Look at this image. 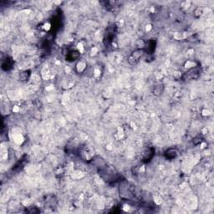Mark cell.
I'll use <instances>...</instances> for the list:
<instances>
[{"label": "cell", "mask_w": 214, "mask_h": 214, "mask_svg": "<svg viewBox=\"0 0 214 214\" xmlns=\"http://www.w3.org/2000/svg\"><path fill=\"white\" fill-rule=\"evenodd\" d=\"M80 153L81 155L82 158L86 159V160H90V159L95 156L94 150L91 149L90 147H88V146H86V147L80 149Z\"/></svg>", "instance_id": "1"}, {"label": "cell", "mask_w": 214, "mask_h": 214, "mask_svg": "<svg viewBox=\"0 0 214 214\" xmlns=\"http://www.w3.org/2000/svg\"><path fill=\"white\" fill-rule=\"evenodd\" d=\"M199 69H198L197 68H193L191 69H189V71L187 73V75H186V76L187 77H188V79H196L199 76Z\"/></svg>", "instance_id": "2"}, {"label": "cell", "mask_w": 214, "mask_h": 214, "mask_svg": "<svg viewBox=\"0 0 214 214\" xmlns=\"http://www.w3.org/2000/svg\"><path fill=\"white\" fill-rule=\"evenodd\" d=\"M165 156L168 159H173L178 156V151H177V150L173 149V148H171V149H168L167 151H166Z\"/></svg>", "instance_id": "3"}, {"label": "cell", "mask_w": 214, "mask_h": 214, "mask_svg": "<svg viewBox=\"0 0 214 214\" xmlns=\"http://www.w3.org/2000/svg\"><path fill=\"white\" fill-rule=\"evenodd\" d=\"M80 52L76 51V50L75 51H71L67 54V59L69 60V61H75L80 57Z\"/></svg>", "instance_id": "4"}, {"label": "cell", "mask_w": 214, "mask_h": 214, "mask_svg": "<svg viewBox=\"0 0 214 214\" xmlns=\"http://www.w3.org/2000/svg\"><path fill=\"white\" fill-rule=\"evenodd\" d=\"M153 149H151V148H149L148 147L147 149L144 150L143 152V158L145 159V160L147 161V160H150V158H151L152 156H153Z\"/></svg>", "instance_id": "5"}, {"label": "cell", "mask_w": 214, "mask_h": 214, "mask_svg": "<svg viewBox=\"0 0 214 214\" xmlns=\"http://www.w3.org/2000/svg\"><path fill=\"white\" fill-rule=\"evenodd\" d=\"M143 54H144V50H143L142 49H139L135 50V51L132 53L131 56H132V57L134 58L136 61H138L139 59L143 55Z\"/></svg>", "instance_id": "6"}, {"label": "cell", "mask_w": 214, "mask_h": 214, "mask_svg": "<svg viewBox=\"0 0 214 214\" xmlns=\"http://www.w3.org/2000/svg\"><path fill=\"white\" fill-rule=\"evenodd\" d=\"M76 68H77L78 72H83L86 68V64L85 62H83V61H80V62L78 63Z\"/></svg>", "instance_id": "7"}, {"label": "cell", "mask_w": 214, "mask_h": 214, "mask_svg": "<svg viewBox=\"0 0 214 214\" xmlns=\"http://www.w3.org/2000/svg\"><path fill=\"white\" fill-rule=\"evenodd\" d=\"M196 67V63H194L193 61H187L185 64V68H187V69H193V68H195Z\"/></svg>", "instance_id": "8"}, {"label": "cell", "mask_w": 214, "mask_h": 214, "mask_svg": "<svg viewBox=\"0 0 214 214\" xmlns=\"http://www.w3.org/2000/svg\"><path fill=\"white\" fill-rule=\"evenodd\" d=\"M202 13H203V10H202V8H197L195 10V12H194V14H195V16L196 17H200L201 15L202 14Z\"/></svg>", "instance_id": "9"}, {"label": "cell", "mask_w": 214, "mask_h": 214, "mask_svg": "<svg viewBox=\"0 0 214 214\" xmlns=\"http://www.w3.org/2000/svg\"><path fill=\"white\" fill-rule=\"evenodd\" d=\"M29 74H28L27 71H23V73L20 74V79L22 80H25L26 79L29 78Z\"/></svg>", "instance_id": "10"}, {"label": "cell", "mask_w": 214, "mask_h": 214, "mask_svg": "<svg viewBox=\"0 0 214 214\" xmlns=\"http://www.w3.org/2000/svg\"><path fill=\"white\" fill-rule=\"evenodd\" d=\"M202 139L201 138V137L197 136L196 137L195 139H193V143L195 144V145H198V144H202Z\"/></svg>", "instance_id": "11"}, {"label": "cell", "mask_w": 214, "mask_h": 214, "mask_svg": "<svg viewBox=\"0 0 214 214\" xmlns=\"http://www.w3.org/2000/svg\"><path fill=\"white\" fill-rule=\"evenodd\" d=\"M137 45H138V47L140 48V49H142V48H144L145 47V45H146V43L143 42V40L142 39H139L138 41H137Z\"/></svg>", "instance_id": "12"}, {"label": "cell", "mask_w": 214, "mask_h": 214, "mask_svg": "<svg viewBox=\"0 0 214 214\" xmlns=\"http://www.w3.org/2000/svg\"><path fill=\"white\" fill-rule=\"evenodd\" d=\"M173 76H174V78L177 80V79H180L181 77H182V73H181L180 71H176L175 73H174Z\"/></svg>", "instance_id": "13"}, {"label": "cell", "mask_w": 214, "mask_h": 214, "mask_svg": "<svg viewBox=\"0 0 214 214\" xmlns=\"http://www.w3.org/2000/svg\"><path fill=\"white\" fill-rule=\"evenodd\" d=\"M209 114H210V111H209L208 110H206V111H203V115H208Z\"/></svg>", "instance_id": "14"}]
</instances>
